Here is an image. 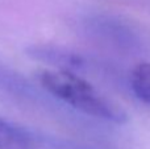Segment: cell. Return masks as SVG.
Wrapping results in <instances>:
<instances>
[{"label":"cell","instance_id":"3","mask_svg":"<svg viewBox=\"0 0 150 149\" xmlns=\"http://www.w3.org/2000/svg\"><path fill=\"white\" fill-rule=\"evenodd\" d=\"M130 87L138 99L150 104V62L140 63L133 69Z\"/></svg>","mask_w":150,"mask_h":149},{"label":"cell","instance_id":"2","mask_svg":"<svg viewBox=\"0 0 150 149\" xmlns=\"http://www.w3.org/2000/svg\"><path fill=\"white\" fill-rule=\"evenodd\" d=\"M0 149H41V147L32 132L0 116Z\"/></svg>","mask_w":150,"mask_h":149},{"label":"cell","instance_id":"1","mask_svg":"<svg viewBox=\"0 0 150 149\" xmlns=\"http://www.w3.org/2000/svg\"><path fill=\"white\" fill-rule=\"evenodd\" d=\"M36 77L45 91L86 115L117 124L127 121V115L119 106L74 71L44 69Z\"/></svg>","mask_w":150,"mask_h":149}]
</instances>
